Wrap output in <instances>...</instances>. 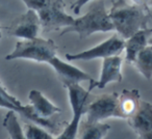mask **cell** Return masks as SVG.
I'll use <instances>...</instances> for the list:
<instances>
[{
	"label": "cell",
	"instance_id": "6da1fadb",
	"mask_svg": "<svg viewBox=\"0 0 152 139\" xmlns=\"http://www.w3.org/2000/svg\"><path fill=\"white\" fill-rule=\"evenodd\" d=\"M148 12L134 3L130 4L125 0H115L108 15L117 34L123 40H127L137 31L147 28Z\"/></svg>",
	"mask_w": 152,
	"mask_h": 139
},
{
	"label": "cell",
	"instance_id": "7a4b0ae2",
	"mask_svg": "<svg viewBox=\"0 0 152 139\" xmlns=\"http://www.w3.org/2000/svg\"><path fill=\"white\" fill-rule=\"evenodd\" d=\"M110 31H115L114 25L110 21L104 1L99 0L92 4V7L85 15L75 19L73 25L65 28L61 31V35L74 32L78 34L80 38H85L96 32Z\"/></svg>",
	"mask_w": 152,
	"mask_h": 139
},
{
	"label": "cell",
	"instance_id": "3957f363",
	"mask_svg": "<svg viewBox=\"0 0 152 139\" xmlns=\"http://www.w3.org/2000/svg\"><path fill=\"white\" fill-rule=\"evenodd\" d=\"M57 47L50 38H36L34 40H21L16 43L15 49L5 56L7 60L27 59L36 62L48 63L56 56Z\"/></svg>",
	"mask_w": 152,
	"mask_h": 139
},
{
	"label": "cell",
	"instance_id": "277c9868",
	"mask_svg": "<svg viewBox=\"0 0 152 139\" xmlns=\"http://www.w3.org/2000/svg\"><path fill=\"white\" fill-rule=\"evenodd\" d=\"M64 87L68 91L69 102L72 108V119L69 124H66L65 128L55 137V139H77L90 91L83 88L80 84H68Z\"/></svg>",
	"mask_w": 152,
	"mask_h": 139
},
{
	"label": "cell",
	"instance_id": "5b68a950",
	"mask_svg": "<svg viewBox=\"0 0 152 139\" xmlns=\"http://www.w3.org/2000/svg\"><path fill=\"white\" fill-rule=\"evenodd\" d=\"M86 122H100L108 118L124 119L119 107V93H104L86 107Z\"/></svg>",
	"mask_w": 152,
	"mask_h": 139
},
{
	"label": "cell",
	"instance_id": "8992f818",
	"mask_svg": "<svg viewBox=\"0 0 152 139\" xmlns=\"http://www.w3.org/2000/svg\"><path fill=\"white\" fill-rule=\"evenodd\" d=\"M124 47L125 40L118 34H114L97 46L79 53H67L65 57L68 61H90L97 58L103 59L106 57L121 55V53L124 52Z\"/></svg>",
	"mask_w": 152,
	"mask_h": 139
},
{
	"label": "cell",
	"instance_id": "52a82bcc",
	"mask_svg": "<svg viewBox=\"0 0 152 139\" xmlns=\"http://www.w3.org/2000/svg\"><path fill=\"white\" fill-rule=\"evenodd\" d=\"M40 19L41 28L44 31L65 29L75 22V18L66 12L64 0H51V2L41 11L37 12Z\"/></svg>",
	"mask_w": 152,
	"mask_h": 139
},
{
	"label": "cell",
	"instance_id": "ba28073f",
	"mask_svg": "<svg viewBox=\"0 0 152 139\" xmlns=\"http://www.w3.org/2000/svg\"><path fill=\"white\" fill-rule=\"evenodd\" d=\"M7 30L10 35L21 40H34L38 38L41 30L38 13L32 9H27L26 13L14 20Z\"/></svg>",
	"mask_w": 152,
	"mask_h": 139
},
{
	"label": "cell",
	"instance_id": "9c48e42d",
	"mask_svg": "<svg viewBox=\"0 0 152 139\" xmlns=\"http://www.w3.org/2000/svg\"><path fill=\"white\" fill-rule=\"evenodd\" d=\"M48 64L54 70L64 86L68 84H80L85 81H88L90 85L95 82L90 74L67 61H63L57 57V55L49 61Z\"/></svg>",
	"mask_w": 152,
	"mask_h": 139
},
{
	"label": "cell",
	"instance_id": "30bf717a",
	"mask_svg": "<svg viewBox=\"0 0 152 139\" xmlns=\"http://www.w3.org/2000/svg\"><path fill=\"white\" fill-rule=\"evenodd\" d=\"M122 65H123V59L120 55L103 58L101 64V72H100L99 80L95 81L93 84L90 85L88 90L91 93L95 87L103 89L106 85L112 82H122L123 81Z\"/></svg>",
	"mask_w": 152,
	"mask_h": 139
},
{
	"label": "cell",
	"instance_id": "8fae6325",
	"mask_svg": "<svg viewBox=\"0 0 152 139\" xmlns=\"http://www.w3.org/2000/svg\"><path fill=\"white\" fill-rule=\"evenodd\" d=\"M152 38V28H144L125 40V59L129 64H133L137 54L149 44Z\"/></svg>",
	"mask_w": 152,
	"mask_h": 139
},
{
	"label": "cell",
	"instance_id": "7c38bea8",
	"mask_svg": "<svg viewBox=\"0 0 152 139\" xmlns=\"http://www.w3.org/2000/svg\"><path fill=\"white\" fill-rule=\"evenodd\" d=\"M127 120L130 128L137 133V135L152 130V104L141 101L137 111Z\"/></svg>",
	"mask_w": 152,
	"mask_h": 139
},
{
	"label": "cell",
	"instance_id": "4fadbf2b",
	"mask_svg": "<svg viewBox=\"0 0 152 139\" xmlns=\"http://www.w3.org/2000/svg\"><path fill=\"white\" fill-rule=\"evenodd\" d=\"M29 105L34 109V113L40 117L51 118L55 114H59L61 109L48 100L40 90L31 89L28 93Z\"/></svg>",
	"mask_w": 152,
	"mask_h": 139
},
{
	"label": "cell",
	"instance_id": "5bb4252c",
	"mask_svg": "<svg viewBox=\"0 0 152 139\" xmlns=\"http://www.w3.org/2000/svg\"><path fill=\"white\" fill-rule=\"evenodd\" d=\"M141 103L140 90L137 88L123 89L119 93V107L124 119H128L137 111Z\"/></svg>",
	"mask_w": 152,
	"mask_h": 139
},
{
	"label": "cell",
	"instance_id": "9a60e30c",
	"mask_svg": "<svg viewBox=\"0 0 152 139\" xmlns=\"http://www.w3.org/2000/svg\"><path fill=\"white\" fill-rule=\"evenodd\" d=\"M110 131V126L100 122H80L77 139H104Z\"/></svg>",
	"mask_w": 152,
	"mask_h": 139
},
{
	"label": "cell",
	"instance_id": "2e32d148",
	"mask_svg": "<svg viewBox=\"0 0 152 139\" xmlns=\"http://www.w3.org/2000/svg\"><path fill=\"white\" fill-rule=\"evenodd\" d=\"M133 65L144 78L147 80L152 78V45L148 44L137 54Z\"/></svg>",
	"mask_w": 152,
	"mask_h": 139
},
{
	"label": "cell",
	"instance_id": "e0dca14e",
	"mask_svg": "<svg viewBox=\"0 0 152 139\" xmlns=\"http://www.w3.org/2000/svg\"><path fill=\"white\" fill-rule=\"evenodd\" d=\"M3 127L10 135V139H27L24 134L23 127L21 126L15 111L9 110L5 114L2 122Z\"/></svg>",
	"mask_w": 152,
	"mask_h": 139
},
{
	"label": "cell",
	"instance_id": "ac0fdd59",
	"mask_svg": "<svg viewBox=\"0 0 152 139\" xmlns=\"http://www.w3.org/2000/svg\"><path fill=\"white\" fill-rule=\"evenodd\" d=\"M23 131L27 139H55L50 132L32 122L24 125Z\"/></svg>",
	"mask_w": 152,
	"mask_h": 139
},
{
	"label": "cell",
	"instance_id": "d6986e66",
	"mask_svg": "<svg viewBox=\"0 0 152 139\" xmlns=\"http://www.w3.org/2000/svg\"><path fill=\"white\" fill-rule=\"evenodd\" d=\"M21 1H23L27 9H32L36 12L43 9L51 2V0H21Z\"/></svg>",
	"mask_w": 152,
	"mask_h": 139
},
{
	"label": "cell",
	"instance_id": "ffe728a7",
	"mask_svg": "<svg viewBox=\"0 0 152 139\" xmlns=\"http://www.w3.org/2000/svg\"><path fill=\"white\" fill-rule=\"evenodd\" d=\"M0 93H2V95L4 96L5 98H7V99H9V100H11L12 102H14V103L18 104V105H22L21 102H20L19 100L17 99V98L14 97L13 95H11V93H10L9 91L7 90V88H5V87L3 86L2 83H1V82H0Z\"/></svg>",
	"mask_w": 152,
	"mask_h": 139
},
{
	"label": "cell",
	"instance_id": "44dd1931",
	"mask_svg": "<svg viewBox=\"0 0 152 139\" xmlns=\"http://www.w3.org/2000/svg\"><path fill=\"white\" fill-rule=\"evenodd\" d=\"M91 1H93V0H76L75 2H74V4L72 5V9H73V12L75 14H78L79 12H80V9H83L87 3L91 2Z\"/></svg>",
	"mask_w": 152,
	"mask_h": 139
},
{
	"label": "cell",
	"instance_id": "7402d4cb",
	"mask_svg": "<svg viewBox=\"0 0 152 139\" xmlns=\"http://www.w3.org/2000/svg\"><path fill=\"white\" fill-rule=\"evenodd\" d=\"M131 1L134 4L139 5V7H143L145 9H148V11L152 7V0H131Z\"/></svg>",
	"mask_w": 152,
	"mask_h": 139
},
{
	"label": "cell",
	"instance_id": "603a6c76",
	"mask_svg": "<svg viewBox=\"0 0 152 139\" xmlns=\"http://www.w3.org/2000/svg\"><path fill=\"white\" fill-rule=\"evenodd\" d=\"M137 139H152V130L137 135Z\"/></svg>",
	"mask_w": 152,
	"mask_h": 139
},
{
	"label": "cell",
	"instance_id": "cb8c5ba5",
	"mask_svg": "<svg viewBox=\"0 0 152 139\" xmlns=\"http://www.w3.org/2000/svg\"><path fill=\"white\" fill-rule=\"evenodd\" d=\"M149 44L152 45V40H149Z\"/></svg>",
	"mask_w": 152,
	"mask_h": 139
},
{
	"label": "cell",
	"instance_id": "d4e9b609",
	"mask_svg": "<svg viewBox=\"0 0 152 139\" xmlns=\"http://www.w3.org/2000/svg\"><path fill=\"white\" fill-rule=\"evenodd\" d=\"M0 38H1V30H0Z\"/></svg>",
	"mask_w": 152,
	"mask_h": 139
},
{
	"label": "cell",
	"instance_id": "484cf974",
	"mask_svg": "<svg viewBox=\"0 0 152 139\" xmlns=\"http://www.w3.org/2000/svg\"><path fill=\"white\" fill-rule=\"evenodd\" d=\"M9 139H10V138H9Z\"/></svg>",
	"mask_w": 152,
	"mask_h": 139
}]
</instances>
